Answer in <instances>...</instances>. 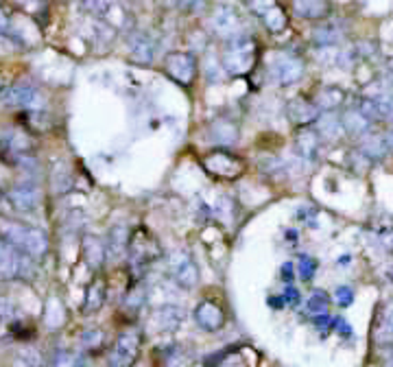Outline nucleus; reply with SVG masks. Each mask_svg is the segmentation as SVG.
<instances>
[{
	"label": "nucleus",
	"mask_w": 393,
	"mask_h": 367,
	"mask_svg": "<svg viewBox=\"0 0 393 367\" xmlns=\"http://www.w3.org/2000/svg\"><path fill=\"white\" fill-rule=\"evenodd\" d=\"M164 72H167V77L171 81L188 90L197 81L199 72L197 57L193 53H186V50H173V53L164 57Z\"/></svg>",
	"instance_id": "20e7f679"
},
{
	"label": "nucleus",
	"mask_w": 393,
	"mask_h": 367,
	"mask_svg": "<svg viewBox=\"0 0 393 367\" xmlns=\"http://www.w3.org/2000/svg\"><path fill=\"white\" fill-rule=\"evenodd\" d=\"M199 162L210 177H214V180H223V182L238 180L247 169V162L238 154H234V151H230V147H214L208 151V154L201 156Z\"/></svg>",
	"instance_id": "7ed1b4c3"
},
{
	"label": "nucleus",
	"mask_w": 393,
	"mask_h": 367,
	"mask_svg": "<svg viewBox=\"0 0 393 367\" xmlns=\"http://www.w3.org/2000/svg\"><path fill=\"white\" fill-rule=\"evenodd\" d=\"M0 247H3V243H0Z\"/></svg>",
	"instance_id": "a19ab883"
},
{
	"label": "nucleus",
	"mask_w": 393,
	"mask_h": 367,
	"mask_svg": "<svg viewBox=\"0 0 393 367\" xmlns=\"http://www.w3.org/2000/svg\"><path fill=\"white\" fill-rule=\"evenodd\" d=\"M361 154L367 158V160H380L385 158V154L389 151L387 147V138L385 136H378V134H365L361 138V147H359Z\"/></svg>",
	"instance_id": "393cba45"
},
{
	"label": "nucleus",
	"mask_w": 393,
	"mask_h": 367,
	"mask_svg": "<svg viewBox=\"0 0 393 367\" xmlns=\"http://www.w3.org/2000/svg\"><path fill=\"white\" fill-rule=\"evenodd\" d=\"M140 348H142V335L136 328L125 331L111 346L109 367H134L138 357H140Z\"/></svg>",
	"instance_id": "39448f33"
},
{
	"label": "nucleus",
	"mask_w": 393,
	"mask_h": 367,
	"mask_svg": "<svg viewBox=\"0 0 393 367\" xmlns=\"http://www.w3.org/2000/svg\"><path fill=\"white\" fill-rule=\"evenodd\" d=\"M177 9H182L184 14H199L201 9H206V0H177Z\"/></svg>",
	"instance_id": "473e14b6"
},
{
	"label": "nucleus",
	"mask_w": 393,
	"mask_h": 367,
	"mask_svg": "<svg viewBox=\"0 0 393 367\" xmlns=\"http://www.w3.org/2000/svg\"><path fill=\"white\" fill-rule=\"evenodd\" d=\"M293 14L301 20H310V22H319L326 20L332 14V5L328 0H293Z\"/></svg>",
	"instance_id": "f3484780"
},
{
	"label": "nucleus",
	"mask_w": 393,
	"mask_h": 367,
	"mask_svg": "<svg viewBox=\"0 0 393 367\" xmlns=\"http://www.w3.org/2000/svg\"><path fill=\"white\" fill-rule=\"evenodd\" d=\"M387 319H389V324H387V326H391V328H393V306L387 311Z\"/></svg>",
	"instance_id": "4c0bfd02"
},
{
	"label": "nucleus",
	"mask_w": 393,
	"mask_h": 367,
	"mask_svg": "<svg viewBox=\"0 0 393 367\" xmlns=\"http://www.w3.org/2000/svg\"><path fill=\"white\" fill-rule=\"evenodd\" d=\"M293 147H295V154L301 156L304 160H317L319 158V149H321V136L317 129L312 127H299V132L295 134V140H293Z\"/></svg>",
	"instance_id": "2eb2a0df"
},
{
	"label": "nucleus",
	"mask_w": 393,
	"mask_h": 367,
	"mask_svg": "<svg viewBox=\"0 0 393 367\" xmlns=\"http://www.w3.org/2000/svg\"><path fill=\"white\" fill-rule=\"evenodd\" d=\"M286 118L295 125V127H306V125L315 123L319 118V107L312 103V98L306 96H295V98H288L286 101Z\"/></svg>",
	"instance_id": "9b49d317"
},
{
	"label": "nucleus",
	"mask_w": 393,
	"mask_h": 367,
	"mask_svg": "<svg viewBox=\"0 0 393 367\" xmlns=\"http://www.w3.org/2000/svg\"><path fill=\"white\" fill-rule=\"evenodd\" d=\"M385 138H387V147H389V151H393V129H391V132H387V134H385Z\"/></svg>",
	"instance_id": "c9c22d12"
},
{
	"label": "nucleus",
	"mask_w": 393,
	"mask_h": 367,
	"mask_svg": "<svg viewBox=\"0 0 393 367\" xmlns=\"http://www.w3.org/2000/svg\"><path fill=\"white\" fill-rule=\"evenodd\" d=\"M127 247H129V230L127 225L116 223L114 227H109V234H107V258L109 260H120L127 254Z\"/></svg>",
	"instance_id": "a211bd4d"
},
{
	"label": "nucleus",
	"mask_w": 393,
	"mask_h": 367,
	"mask_svg": "<svg viewBox=\"0 0 393 367\" xmlns=\"http://www.w3.org/2000/svg\"><path fill=\"white\" fill-rule=\"evenodd\" d=\"M269 74L282 87L295 85L304 77V61L293 53H277L269 64Z\"/></svg>",
	"instance_id": "6e6552de"
},
{
	"label": "nucleus",
	"mask_w": 393,
	"mask_h": 367,
	"mask_svg": "<svg viewBox=\"0 0 393 367\" xmlns=\"http://www.w3.org/2000/svg\"><path fill=\"white\" fill-rule=\"evenodd\" d=\"M282 280H286V282L293 280V264H290V262L282 264Z\"/></svg>",
	"instance_id": "f704fd0d"
},
{
	"label": "nucleus",
	"mask_w": 393,
	"mask_h": 367,
	"mask_svg": "<svg viewBox=\"0 0 393 367\" xmlns=\"http://www.w3.org/2000/svg\"><path fill=\"white\" fill-rule=\"evenodd\" d=\"M195 322L201 331L206 333H217L225 326V311L219 306L217 302L212 300H204L195 308Z\"/></svg>",
	"instance_id": "4468645a"
},
{
	"label": "nucleus",
	"mask_w": 393,
	"mask_h": 367,
	"mask_svg": "<svg viewBox=\"0 0 393 367\" xmlns=\"http://www.w3.org/2000/svg\"><path fill=\"white\" fill-rule=\"evenodd\" d=\"M0 101L7 107H18V109H29V112H37L44 105V96L40 90H35L29 83H14L0 90Z\"/></svg>",
	"instance_id": "1a4fd4ad"
},
{
	"label": "nucleus",
	"mask_w": 393,
	"mask_h": 367,
	"mask_svg": "<svg viewBox=\"0 0 393 367\" xmlns=\"http://www.w3.org/2000/svg\"><path fill=\"white\" fill-rule=\"evenodd\" d=\"M341 123H343L346 134L354 136V138H363L365 134H370V129H372V120L367 118L359 107L357 109H348L343 116H341Z\"/></svg>",
	"instance_id": "5701e85b"
},
{
	"label": "nucleus",
	"mask_w": 393,
	"mask_h": 367,
	"mask_svg": "<svg viewBox=\"0 0 393 367\" xmlns=\"http://www.w3.org/2000/svg\"><path fill=\"white\" fill-rule=\"evenodd\" d=\"M243 3H245V7H247L249 14L256 16V18H262L273 5H277L275 0H243Z\"/></svg>",
	"instance_id": "7c9ffc66"
},
{
	"label": "nucleus",
	"mask_w": 393,
	"mask_h": 367,
	"mask_svg": "<svg viewBox=\"0 0 393 367\" xmlns=\"http://www.w3.org/2000/svg\"><path fill=\"white\" fill-rule=\"evenodd\" d=\"M7 201L20 212H31V210H35L37 206H40L42 193H40V188H37L35 184L20 182V184L11 186L7 191Z\"/></svg>",
	"instance_id": "f8f14e48"
},
{
	"label": "nucleus",
	"mask_w": 393,
	"mask_h": 367,
	"mask_svg": "<svg viewBox=\"0 0 393 367\" xmlns=\"http://www.w3.org/2000/svg\"><path fill=\"white\" fill-rule=\"evenodd\" d=\"M352 300H354L352 289H348V286H341V289H337V302L341 304V306H350Z\"/></svg>",
	"instance_id": "72a5a7b5"
},
{
	"label": "nucleus",
	"mask_w": 393,
	"mask_h": 367,
	"mask_svg": "<svg viewBox=\"0 0 393 367\" xmlns=\"http://www.w3.org/2000/svg\"><path fill=\"white\" fill-rule=\"evenodd\" d=\"M162 254L160 243L153 234H149L147 230H138L134 236H129V247H127V256H129L131 267H149L151 262L158 260Z\"/></svg>",
	"instance_id": "423d86ee"
},
{
	"label": "nucleus",
	"mask_w": 393,
	"mask_h": 367,
	"mask_svg": "<svg viewBox=\"0 0 393 367\" xmlns=\"http://www.w3.org/2000/svg\"><path fill=\"white\" fill-rule=\"evenodd\" d=\"M260 20H262L264 29H267L269 33H282L288 27V16H286V11L280 5H273Z\"/></svg>",
	"instance_id": "bb28decb"
},
{
	"label": "nucleus",
	"mask_w": 393,
	"mask_h": 367,
	"mask_svg": "<svg viewBox=\"0 0 393 367\" xmlns=\"http://www.w3.org/2000/svg\"><path fill=\"white\" fill-rule=\"evenodd\" d=\"M81 7L87 16L92 18H105L111 14L114 9V0H81Z\"/></svg>",
	"instance_id": "c85d7f7f"
},
{
	"label": "nucleus",
	"mask_w": 393,
	"mask_h": 367,
	"mask_svg": "<svg viewBox=\"0 0 393 367\" xmlns=\"http://www.w3.org/2000/svg\"><path fill=\"white\" fill-rule=\"evenodd\" d=\"M169 271L175 277V282L184 289H193L199 282L197 264L188 254H184V251H177V254H173L169 258Z\"/></svg>",
	"instance_id": "ddd939ff"
},
{
	"label": "nucleus",
	"mask_w": 393,
	"mask_h": 367,
	"mask_svg": "<svg viewBox=\"0 0 393 367\" xmlns=\"http://www.w3.org/2000/svg\"><path fill=\"white\" fill-rule=\"evenodd\" d=\"M0 238H3L7 245L20 249L22 254H27L31 258L44 256L48 249V238L42 230L18 223V221L0 219Z\"/></svg>",
	"instance_id": "f03ea898"
},
{
	"label": "nucleus",
	"mask_w": 393,
	"mask_h": 367,
	"mask_svg": "<svg viewBox=\"0 0 393 367\" xmlns=\"http://www.w3.org/2000/svg\"><path fill=\"white\" fill-rule=\"evenodd\" d=\"M206 136L214 147H234L240 140V127L236 120L219 116L208 125Z\"/></svg>",
	"instance_id": "9d476101"
},
{
	"label": "nucleus",
	"mask_w": 393,
	"mask_h": 367,
	"mask_svg": "<svg viewBox=\"0 0 393 367\" xmlns=\"http://www.w3.org/2000/svg\"><path fill=\"white\" fill-rule=\"evenodd\" d=\"M212 33L221 40H232V37L243 35V16L234 5H217L210 14Z\"/></svg>",
	"instance_id": "0eeeda50"
},
{
	"label": "nucleus",
	"mask_w": 393,
	"mask_h": 367,
	"mask_svg": "<svg viewBox=\"0 0 393 367\" xmlns=\"http://www.w3.org/2000/svg\"><path fill=\"white\" fill-rule=\"evenodd\" d=\"M107 300V284H105V277L103 275H96L92 284L87 286V293H85V300H83V313L90 315V313H96L100 311V306L105 304Z\"/></svg>",
	"instance_id": "412c9836"
},
{
	"label": "nucleus",
	"mask_w": 393,
	"mask_h": 367,
	"mask_svg": "<svg viewBox=\"0 0 393 367\" xmlns=\"http://www.w3.org/2000/svg\"><path fill=\"white\" fill-rule=\"evenodd\" d=\"M328 306H330L328 295L323 291H315V293L306 300V304H304V311H306V315H312V317H319V315L328 313Z\"/></svg>",
	"instance_id": "cd10ccee"
},
{
	"label": "nucleus",
	"mask_w": 393,
	"mask_h": 367,
	"mask_svg": "<svg viewBox=\"0 0 393 367\" xmlns=\"http://www.w3.org/2000/svg\"><path fill=\"white\" fill-rule=\"evenodd\" d=\"M256 64H258V44L253 37L243 33L227 40L221 55V66L225 74H230V77H247L256 68Z\"/></svg>",
	"instance_id": "f257e3e1"
},
{
	"label": "nucleus",
	"mask_w": 393,
	"mask_h": 367,
	"mask_svg": "<svg viewBox=\"0 0 393 367\" xmlns=\"http://www.w3.org/2000/svg\"><path fill=\"white\" fill-rule=\"evenodd\" d=\"M315 269H317L315 258H310V256H301L299 258V277H301V280H310V277L315 275Z\"/></svg>",
	"instance_id": "2f4dec72"
},
{
	"label": "nucleus",
	"mask_w": 393,
	"mask_h": 367,
	"mask_svg": "<svg viewBox=\"0 0 393 367\" xmlns=\"http://www.w3.org/2000/svg\"><path fill=\"white\" fill-rule=\"evenodd\" d=\"M317 132H319L321 140H330V143L339 140V138L346 134L341 116H337V114H332V112L319 114V118H317Z\"/></svg>",
	"instance_id": "4be33fe9"
},
{
	"label": "nucleus",
	"mask_w": 393,
	"mask_h": 367,
	"mask_svg": "<svg viewBox=\"0 0 393 367\" xmlns=\"http://www.w3.org/2000/svg\"><path fill=\"white\" fill-rule=\"evenodd\" d=\"M346 101V92L341 90L337 85H321L319 90H317L312 103L319 107V112H334L337 107L343 105Z\"/></svg>",
	"instance_id": "aec40b11"
},
{
	"label": "nucleus",
	"mask_w": 393,
	"mask_h": 367,
	"mask_svg": "<svg viewBox=\"0 0 393 367\" xmlns=\"http://www.w3.org/2000/svg\"><path fill=\"white\" fill-rule=\"evenodd\" d=\"M180 322H182V313H177V308H162L153 315V324H158V328H162V331L175 328Z\"/></svg>",
	"instance_id": "c756f323"
},
{
	"label": "nucleus",
	"mask_w": 393,
	"mask_h": 367,
	"mask_svg": "<svg viewBox=\"0 0 393 367\" xmlns=\"http://www.w3.org/2000/svg\"><path fill=\"white\" fill-rule=\"evenodd\" d=\"M346 33L341 31L334 24H323V27H315L312 33H310V42L315 48L319 46H339L343 42Z\"/></svg>",
	"instance_id": "b1692460"
},
{
	"label": "nucleus",
	"mask_w": 393,
	"mask_h": 367,
	"mask_svg": "<svg viewBox=\"0 0 393 367\" xmlns=\"http://www.w3.org/2000/svg\"><path fill=\"white\" fill-rule=\"evenodd\" d=\"M48 180H50V186H53L55 195H66L74 188V175L66 162H55L53 169L48 173Z\"/></svg>",
	"instance_id": "6ab92c4d"
},
{
	"label": "nucleus",
	"mask_w": 393,
	"mask_h": 367,
	"mask_svg": "<svg viewBox=\"0 0 393 367\" xmlns=\"http://www.w3.org/2000/svg\"><path fill=\"white\" fill-rule=\"evenodd\" d=\"M3 83H5V81H3V74H0V90H3Z\"/></svg>",
	"instance_id": "58836bf2"
},
{
	"label": "nucleus",
	"mask_w": 393,
	"mask_h": 367,
	"mask_svg": "<svg viewBox=\"0 0 393 367\" xmlns=\"http://www.w3.org/2000/svg\"><path fill=\"white\" fill-rule=\"evenodd\" d=\"M5 29H7V18L3 11H0V31H5Z\"/></svg>",
	"instance_id": "e433bc0d"
},
{
	"label": "nucleus",
	"mask_w": 393,
	"mask_h": 367,
	"mask_svg": "<svg viewBox=\"0 0 393 367\" xmlns=\"http://www.w3.org/2000/svg\"><path fill=\"white\" fill-rule=\"evenodd\" d=\"M83 254H85V260L92 264V267H100L103 260L107 258V249L103 245V240L96 238V236H87L83 240Z\"/></svg>",
	"instance_id": "a878e982"
},
{
	"label": "nucleus",
	"mask_w": 393,
	"mask_h": 367,
	"mask_svg": "<svg viewBox=\"0 0 393 367\" xmlns=\"http://www.w3.org/2000/svg\"><path fill=\"white\" fill-rule=\"evenodd\" d=\"M156 40L149 33H136L131 37V46H129V59L138 66H151L156 59Z\"/></svg>",
	"instance_id": "dca6fc26"
},
{
	"label": "nucleus",
	"mask_w": 393,
	"mask_h": 367,
	"mask_svg": "<svg viewBox=\"0 0 393 367\" xmlns=\"http://www.w3.org/2000/svg\"><path fill=\"white\" fill-rule=\"evenodd\" d=\"M389 70H391V72H393V59H391V61H389Z\"/></svg>",
	"instance_id": "ea45409f"
}]
</instances>
